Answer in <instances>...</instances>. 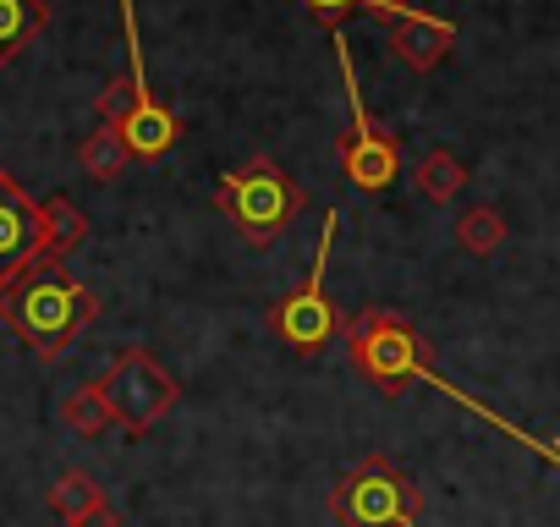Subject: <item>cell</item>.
I'll use <instances>...</instances> for the list:
<instances>
[{"label": "cell", "mask_w": 560, "mask_h": 527, "mask_svg": "<svg viewBox=\"0 0 560 527\" xmlns=\"http://www.w3.org/2000/svg\"><path fill=\"white\" fill-rule=\"evenodd\" d=\"M100 505H110V500H105V483H100L94 472H83V467H67V472L50 483V511H56L67 527H78V522L94 516Z\"/></svg>", "instance_id": "8fae6325"}, {"label": "cell", "mask_w": 560, "mask_h": 527, "mask_svg": "<svg viewBox=\"0 0 560 527\" xmlns=\"http://www.w3.org/2000/svg\"><path fill=\"white\" fill-rule=\"evenodd\" d=\"M45 253H50L45 203H34L7 171H0V297H7Z\"/></svg>", "instance_id": "ba28073f"}, {"label": "cell", "mask_w": 560, "mask_h": 527, "mask_svg": "<svg viewBox=\"0 0 560 527\" xmlns=\"http://www.w3.org/2000/svg\"><path fill=\"white\" fill-rule=\"evenodd\" d=\"M61 418H67V429H72V434H83V440H100V434L116 423V418H110V401H105V390H100V379L78 385V390L67 396Z\"/></svg>", "instance_id": "9a60e30c"}, {"label": "cell", "mask_w": 560, "mask_h": 527, "mask_svg": "<svg viewBox=\"0 0 560 527\" xmlns=\"http://www.w3.org/2000/svg\"><path fill=\"white\" fill-rule=\"evenodd\" d=\"M94 314H100V297L83 281H72V270L56 253H45L23 281L0 297V325L18 330L34 347L39 363H56L83 336V325H94Z\"/></svg>", "instance_id": "6da1fadb"}, {"label": "cell", "mask_w": 560, "mask_h": 527, "mask_svg": "<svg viewBox=\"0 0 560 527\" xmlns=\"http://www.w3.org/2000/svg\"><path fill=\"white\" fill-rule=\"evenodd\" d=\"M462 187H467V165H462L451 149H429V154L418 160V192H423V198L451 203Z\"/></svg>", "instance_id": "4fadbf2b"}, {"label": "cell", "mask_w": 560, "mask_h": 527, "mask_svg": "<svg viewBox=\"0 0 560 527\" xmlns=\"http://www.w3.org/2000/svg\"><path fill=\"white\" fill-rule=\"evenodd\" d=\"M78 527H121V516H116V505H100L94 516H83Z\"/></svg>", "instance_id": "d6986e66"}, {"label": "cell", "mask_w": 560, "mask_h": 527, "mask_svg": "<svg viewBox=\"0 0 560 527\" xmlns=\"http://www.w3.org/2000/svg\"><path fill=\"white\" fill-rule=\"evenodd\" d=\"M127 160H132V149H127V138L116 132V127H94L83 143H78V165L94 176V181H116L121 171H127Z\"/></svg>", "instance_id": "7c38bea8"}, {"label": "cell", "mask_w": 560, "mask_h": 527, "mask_svg": "<svg viewBox=\"0 0 560 527\" xmlns=\"http://www.w3.org/2000/svg\"><path fill=\"white\" fill-rule=\"evenodd\" d=\"M45 28H50L45 0H0V67L18 61Z\"/></svg>", "instance_id": "30bf717a"}, {"label": "cell", "mask_w": 560, "mask_h": 527, "mask_svg": "<svg viewBox=\"0 0 560 527\" xmlns=\"http://www.w3.org/2000/svg\"><path fill=\"white\" fill-rule=\"evenodd\" d=\"M347 352H352V368H358L369 385H380L385 396H396L407 379H434L423 336H418L396 308H363V314L347 325ZM434 385H440V379H434Z\"/></svg>", "instance_id": "277c9868"}, {"label": "cell", "mask_w": 560, "mask_h": 527, "mask_svg": "<svg viewBox=\"0 0 560 527\" xmlns=\"http://www.w3.org/2000/svg\"><path fill=\"white\" fill-rule=\"evenodd\" d=\"M363 12H380L385 23H401V17L418 12V0H363Z\"/></svg>", "instance_id": "ac0fdd59"}, {"label": "cell", "mask_w": 560, "mask_h": 527, "mask_svg": "<svg viewBox=\"0 0 560 527\" xmlns=\"http://www.w3.org/2000/svg\"><path fill=\"white\" fill-rule=\"evenodd\" d=\"M45 231H50V253H56V258H67V253L89 236V214H83L72 198H61V192H56V198L45 203Z\"/></svg>", "instance_id": "2e32d148"}, {"label": "cell", "mask_w": 560, "mask_h": 527, "mask_svg": "<svg viewBox=\"0 0 560 527\" xmlns=\"http://www.w3.org/2000/svg\"><path fill=\"white\" fill-rule=\"evenodd\" d=\"M298 7H303L308 17H319V23H330V28H336L347 12H358V7H363V0H298Z\"/></svg>", "instance_id": "e0dca14e"}, {"label": "cell", "mask_w": 560, "mask_h": 527, "mask_svg": "<svg viewBox=\"0 0 560 527\" xmlns=\"http://www.w3.org/2000/svg\"><path fill=\"white\" fill-rule=\"evenodd\" d=\"M330 516L336 527H412L423 516V489L390 456H363L330 489Z\"/></svg>", "instance_id": "3957f363"}, {"label": "cell", "mask_w": 560, "mask_h": 527, "mask_svg": "<svg viewBox=\"0 0 560 527\" xmlns=\"http://www.w3.org/2000/svg\"><path fill=\"white\" fill-rule=\"evenodd\" d=\"M330 45H336L341 83H347V110H352V127L341 132V171H347V181H352L358 192H385V187L401 176V143H396L385 127H374V116H369V105H363V94H358V67H352L347 34H336Z\"/></svg>", "instance_id": "8992f818"}, {"label": "cell", "mask_w": 560, "mask_h": 527, "mask_svg": "<svg viewBox=\"0 0 560 527\" xmlns=\"http://www.w3.org/2000/svg\"><path fill=\"white\" fill-rule=\"evenodd\" d=\"M456 242L472 253V258H489L505 247V214L494 203H472L462 220H456Z\"/></svg>", "instance_id": "5bb4252c"}, {"label": "cell", "mask_w": 560, "mask_h": 527, "mask_svg": "<svg viewBox=\"0 0 560 527\" xmlns=\"http://www.w3.org/2000/svg\"><path fill=\"white\" fill-rule=\"evenodd\" d=\"M385 45H390V56H396L401 67L434 72V67L451 56V45H456V23L429 17V12H412V17H401V23H385Z\"/></svg>", "instance_id": "9c48e42d"}, {"label": "cell", "mask_w": 560, "mask_h": 527, "mask_svg": "<svg viewBox=\"0 0 560 527\" xmlns=\"http://www.w3.org/2000/svg\"><path fill=\"white\" fill-rule=\"evenodd\" d=\"M214 209L253 242V247H269L280 231H287L292 220H298V209H303V187L280 171L269 154H258V160H247V165H236V171H225L220 176V187H214Z\"/></svg>", "instance_id": "7a4b0ae2"}, {"label": "cell", "mask_w": 560, "mask_h": 527, "mask_svg": "<svg viewBox=\"0 0 560 527\" xmlns=\"http://www.w3.org/2000/svg\"><path fill=\"white\" fill-rule=\"evenodd\" d=\"M100 390H105V401H110L116 429H127V434H149V429L176 407V379H171L143 347H127V352L110 363V374L100 379Z\"/></svg>", "instance_id": "52a82bcc"}, {"label": "cell", "mask_w": 560, "mask_h": 527, "mask_svg": "<svg viewBox=\"0 0 560 527\" xmlns=\"http://www.w3.org/2000/svg\"><path fill=\"white\" fill-rule=\"evenodd\" d=\"M336 225H341V209L325 214L319 253H314V276L269 308V336H275L280 347H292V352H319V347H330V341L341 336V308H336V297L325 292V264H330Z\"/></svg>", "instance_id": "5b68a950"}]
</instances>
